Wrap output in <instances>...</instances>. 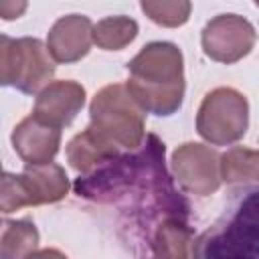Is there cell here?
<instances>
[{
  "mask_svg": "<svg viewBox=\"0 0 259 259\" xmlns=\"http://www.w3.org/2000/svg\"><path fill=\"white\" fill-rule=\"evenodd\" d=\"M125 67L127 91L144 111L166 117L180 109L186 83L182 53L174 42H150Z\"/></svg>",
  "mask_w": 259,
  "mask_h": 259,
  "instance_id": "obj_2",
  "label": "cell"
},
{
  "mask_svg": "<svg viewBox=\"0 0 259 259\" xmlns=\"http://www.w3.org/2000/svg\"><path fill=\"white\" fill-rule=\"evenodd\" d=\"M26 259H67V255L61 253L59 249H40V251L30 253Z\"/></svg>",
  "mask_w": 259,
  "mask_h": 259,
  "instance_id": "obj_19",
  "label": "cell"
},
{
  "mask_svg": "<svg viewBox=\"0 0 259 259\" xmlns=\"http://www.w3.org/2000/svg\"><path fill=\"white\" fill-rule=\"evenodd\" d=\"M93 42V24L83 14L61 16L49 30L47 49L55 63L81 61Z\"/></svg>",
  "mask_w": 259,
  "mask_h": 259,
  "instance_id": "obj_11",
  "label": "cell"
},
{
  "mask_svg": "<svg viewBox=\"0 0 259 259\" xmlns=\"http://www.w3.org/2000/svg\"><path fill=\"white\" fill-rule=\"evenodd\" d=\"M249 125V103L231 87H217L204 95L196 113V132L212 146L239 142Z\"/></svg>",
  "mask_w": 259,
  "mask_h": 259,
  "instance_id": "obj_7",
  "label": "cell"
},
{
  "mask_svg": "<svg viewBox=\"0 0 259 259\" xmlns=\"http://www.w3.org/2000/svg\"><path fill=\"white\" fill-rule=\"evenodd\" d=\"M221 176L227 184H259V152L235 146L221 156Z\"/></svg>",
  "mask_w": 259,
  "mask_h": 259,
  "instance_id": "obj_15",
  "label": "cell"
},
{
  "mask_svg": "<svg viewBox=\"0 0 259 259\" xmlns=\"http://www.w3.org/2000/svg\"><path fill=\"white\" fill-rule=\"evenodd\" d=\"M119 156L117 146L107 140L103 134H99L93 125H87L81 134H77L67 144V160L71 168H75L81 174H87L101 166L103 162Z\"/></svg>",
  "mask_w": 259,
  "mask_h": 259,
  "instance_id": "obj_13",
  "label": "cell"
},
{
  "mask_svg": "<svg viewBox=\"0 0 259 259\" xmlns=\"http://www.w3.org/2000/svg\"><path fill=\"white\" fill-rule=\"evenodd\" d=\"M164 152V142L156 134H148L138 150L81 174L73 184L75 194L101 204L125 202L123 210H132V223L146 233L148 245L152 231L164 219H188L190 214L188 200L174 188L166 170Z\"/></svg>",
  "mask_w": 259,
  "mask_h": 259,
  "instance_id": "obj_1",
  "label": "cell"
},
{
  "mask_svg": "<svg viewBox=\"0 0 259 259\" xmlns=\"http://www.w3.org/2000/svg\"><path fill=\"white\" fill-rule=\"evenodd\" d=\"M190 259H259V186L231 192L221 217L192 239Z\"/></svg>",
  "mask_w": 259,
  "mask_h": 259,
  "instance_id": "obj_3",
  "label": "cell"
},
{
  "mask_svg": "<svg viewBox=\"0 0 259 259\" xmlns=\"http://www.w3.org/2000/svg\"><path fill=\"white\" fill-rule=\"evenodd\" d=\"M83 103H85V89L81 83L53 81L38 93L32 115L61 130L77 117Z\"/></svg>",
  "mask_w": 259,
  "mask_h": 259,
  "instance_id": "obj_12",
  "label": "cell"
},
{
  "mask_svg": "<svg viewBox=\"0 0 259 259\" xmlns=\"http://www.w3.org/2000/svg\"><path fill=\"white\" fill-rule=\"evenodd\" d=\"M257 32L253 24L239 14L214 16L200 34L202 51L217 63H237L247 57L255 45Z\"/></svg>",
  "mask_w": 259,
  "mask_h": 259,
  "instance_id": "obj_9",
  "label": "cell"
},
{
  "mask_svg": "<svg viewBox=\"0 0 259 259\" xmlns=\"http://www.w3.org/2000/svg\"><path fill=\"white\" fill-rule=\"evenodd\" d=\"M140 8L156 24L174 28V26H182L188 20L190 10H192V4L186 2V0H170V2L168 0H162V2L144 0L140 4Z\"/></svg>",
  "mask_w": 259,
  "mask_h": 259,
  "instance_id": "obj_17",
  "label": "cell"
},
{
  "mask_svg": "<svg viewBox=\"0 0 259 259\" xmlns=\"http://www.w3.org/2000/svg\"><path fill=\"white\" fill-rule=\"evenodd\" d=\"M172 172L178 184L194 196H208L219 190L223 176H221V156L196 142H186L178 146L172 154Z\"/></svg>",
  "mask_w": 259,
  "mask_h": 259,
  "instance_id": "obj_8",
  "label": "cell"
},
{
  "mask_svg": "<svg viewBox=\"0 0 259 259\" xmlns=\"http://www.w3.org/2000/svg\"><path fill=\"white\" fill-rule=\"evenodd\" d=\"M12 146L26 166L51 164L61 146V130L28 115L14 127Z\"/></svg>",
  "mask_w": 259,
  "mask_h": 259,
  "instance_id": "obj_10",
  "label": "cell"
},
{
  "mask_svg": "<svg viewBox=\"0 0 259 259\" xmlns=\"http://www.w3.org/2000/svg\"><path fill=\"white\" fill-rule=\"evenodd\" d=\"M55 75V61L42 45L32 36L10 38L0 36V83L14 87L26 95H34L47 87Z\"/></svg>",
  "mask_w": 259,
  "mask_h": 259,
  "instance_id": "obj_5",
  "label": "cell"
},
{
  "mask_svg": "<svg viewBox=\"0 0 259 259\" xmlns=\"http://www.w3.org/2000/svg\"><path fill=\"white\" fill-rule=\"evenodd\" d=\"M38 245V231L32 221H4L0 235V259H26Z\"/></svg>",
  "mask_w": 259,
  "mask_h": 259,
  "instance_id": "obj_14",
  "label": "cell"
},
{
  "mask_svg": "<svg viewBox=\"0 0 259 259\" xmlns=\"http://www.w3.org/2000/svg\"><path fill=\"white\" fill-rule=\"evenodd\" d=\"M26 4L24 2H0V16L4 20H12V18H18L22 12H24Z\"/></svg>",
  "mask_w": 259,
  "mask_h": 259,
  "instance_id": "obj_18",
  "label": "cell"
},
{
  "mask_svg": "<svg viewBox=\"0 0 259 259\" xmlns=\"http://www.w3.org/2000/svg\"><path fill=\"white\" fill-rule=\"evenodd\" d=\"M91 123L117 148L138 150L146 140V111L127 91V85L113 83L95 93L89 105Z\"/></svg>",
  "mask_w": 259,
  "mask_h": 259,
  "instance_id": "obj_4",
  "label": "cell"
},
{
  "mask_svg": "<svg viewBox=\"0 0 259 259\" xmlns=\"http://www.w3.org/2000/svg\"><path fill=\"white\" fill-rule=\"evenodd\" d=\"M138 36V22L130 16H107L93 24V42L103 51H119Z\"/></svg>",
  "mask_w": 259,
  "mask_h": 259,
  "instance_id": "obj_16",
  "label": "cell"
},
{
  "mask_svg": "<svg viewBox=\"0 0 259 259\" xmlns=\"http://www.w3.org/2000/svg\"><path fill=\"white\" fill-rule=\"evenodd\" d=\"M69 178L63 166L51 162L42 166H26L22 174L4 172L0 180V208L4 214L22 206L51 204L65 198Z\"/></svg>",
  "mask_w": 259,
  "mask_h": 259,
  "instance_id": "obj_6",
  "label": "cell"
}]
</instances>
